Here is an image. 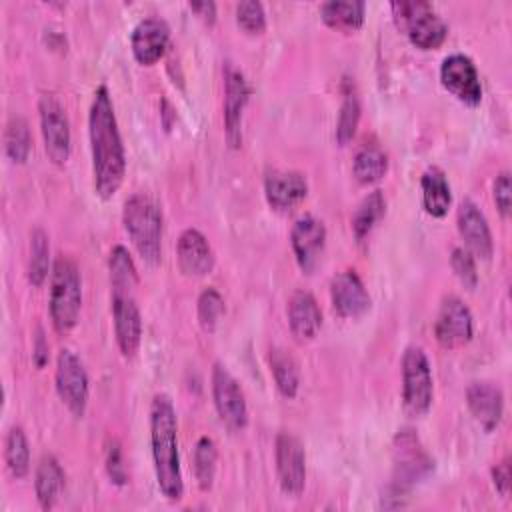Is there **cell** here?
<instances>
[{"instance_id": "6da1fadb", "label": "cell", "mask_w": 512, "mask_h": 512, "mask_svg": "<svg viewBox=\"0 0 512 512\" xmlns=\"http://www.w3.org/2000/svg\"><path fill=\"white\" fill-rule=\"evenodd\" d=\"M88 136L92 154L94 190L100 198H112L126 176V152L118 130L110 92L100 84L88 112Z\"/></svg>"}, {"instance_id": "7a4b0ae2", "label": "cell", "mask_w": 512, "mask_h": 512, "mask_svg": "<svg viewBox=\"0 0 512 512\" xmlns=\"http://www.w3.org/2000/svg\"><path fill=\"white\" fill-rule=\"evenodd\" d=\"M178 422L172 400L156 394L150 404V444L158 488L170 502L182 500L184 480L178 456Z\"/></svg>"}, {"instance_id": "3957f363", "label": "cell", "mask_w": 512, "mask_h": 512, "mask_svg": "<svg viewBox=\"0 0 512 512\" xmlns=\"http://www.w3.org/2000/svg\"><path fill=\"white\" fill-rule=\"evenodd\" d=\"M122 224L128 232L136 252L140 258L156 266L162 260V208L160 204L144 194L136 192L124 202L122 210Z\"/></svg>"}, {"instance_id": "277c9868", "label": "cell", "mask_w": 512, "mask_h": 512, "mask_svg": "<svg viewBox=\"0 0 512 512\" xmlns=\"http://www.w3.org/2000/svg\"><path fill=\"white\" fill-rule=\"evenodd\" d=\"M50 318L58 334H68L80 316L82 308V278L78 264L60 254L54 260L50 274Z\"/></svg>"}, {"instance_id": "5b68a950", "label": "cell", "mask_w": 512, "mask_h": 512, "mask_svg": "<svg viewBox=\"0 0 512 512\" xmlns=\"http://www.w3.org/2000/svg\"><path fill=\"white\" fill-rule=\"evenodd\" d=\"M394 24L420 50L440 48L448 36L442 16L424 0H400L390 4Z\"/></svg>"}, {"instance_id": "8992f818", "label": "cell", "mask_w": 512, "mask_h": 512, "mask_svg": "<svg viewBox=\"0 0 512 512\" xmlns=\"http://www.w3.org/2000/svg\"><path fill=\"white\" fill-rule=\"evenodd\" d=\"M394 474L390 484V496H400L420 480H424L434 470V460L422 448L418 436L410 428L398 430L392 442ZM402 498V496H400Z\"/></svg>"}, {"instance_id": "52a82bcc", "label": "cell", "mask_w": 512, "mask_h": 512, "mask_svg": "<svg viewBox=\"0 0 512 512\" xmlns=\"http://www.w3.org/2000/svg\"><path fill=\"white\" fill-rule=\"evenodd\" d=\"M434 398L432 368L420 346H408L402 354V402L410 416H424Z\"/></svg>"}, {"instance_id": "ba28073f", "label": "cell", "mask_w": 512, "mask_h": 512, "mask_svg": "<svg viewBox=\"0 0 512 512\" xmlns=\"http://www.w3.org/2000/svg\"><path fill=\"white\" fill-rule=\"evenodd\" d=\"M110 286L116 344L124 358H132L142 342V314L136 300L138 282H118Z\"/></svg>"}, {"instance_id": "9c48e42d", "label": "cell", "mask_w": 512, "mask_h": 512, "mask_svg": "<svg viewBox=\"0 0 512 512\" xmlns=\"http://www.w3.org/2000/svg\"><path fill=\"white\" fill-rule=\"evenodd\" d=\"M56 392L62 404L70 410L72 416L82 418L88 406L90 382L84 362L68 348L60 350L56 358V374H54Z\"/></svg>"}, {"instance_id": "30bf717a", "label": "cell", "mask_w": 512, "mask_h": 512, "mask_svg": "<svg viewBox=\"0 0 512 512\" xmlns=\"http://www.w3.org/2000/svg\"><path fill=\"white\" fill-rule=\"evenodd\" d=\"M38 116L44 150L48 158L58 166L66 164L72 150V132L66 110L62 108L56 96L42 94L38 100Z\"/></svg>"}, {"instance_id": "8fae6325", "label": "cell", "mask_w": 512, "mask_h": 512, "mask_svg": "<svg viewBox=\"0 0 512 512\" xmlns=\"http://www.w3.org/2000/svg\"><path fill=\"white\" fill-rule=\"evenodd\" d=\"M212 398L222 424L238 432L248 424V406L238 380L220 362L212 368Z\"/></svg>"}, {"instance_id": "7c38bea8", "label": "cell", "mask_w": 512, "mask_h": 512, "mask_svg": "<svg viewBox=\"0 0 512 512\" xmlns=\"http://www.w3.org/2000/svg\"><path fill=\"white\" fill-rule=\"evenodd\" d=\"M276 474L284 494L300 496L306 486V452L302 442L290 434L280 432L276 436Z\"/></svg>"}, {"instance_id": "4fadbf2b", "label": "cell", "mask_w": 512, "mask_h": 512, "mask_svg": "<svg viewBox=\"0 0 512 512\" xmlns=\"http://www.w3.org/2000/svg\"><path fill=\"white\" fill-rule=\"evenodd\" d=\"M434 336L444 348H462L474 336V318L470 308L456 296L442 300L434 322Z\"/></svg>"}, {"instance_id": "5bb4252c", "label": "cell", "mask_w": 512, "mask_h": 512, "mask_svg": "<svg viewBox=\"0 0 512 512\" xmlns=\"http://www.w3.org/2000/svg\"><path fill=\"white\" fill-rule=\"evenodd\" d=\"M442 86L468 106H478L482 100V84L476 64L466 54H450L440 64Z\"/></svg>"}, {"instance_id": "9a60e30c", "label": "cell", "mask_w": 512, "mask_h": 512, "mask_svg": "<svg viewBox=\"0 0 512 512\" xmlns=\"http://www.w3.org/2000/svg\"><path fill=\"white\" fill-rule=\"evenodd\" d=\"M250 98V84L234 66H228L224 72V132L230 148L242 144V116Z\"/></svg>"}, {"instance_id": "2e32d148", "label": "cell", "mask_w": 512, "mask_h": 512, "mask_svg": "<svg viewBox=\"0 0 512 512\" xmlns=\"http://www.w3.org/2000/svg\"><path fill=\"white\" fill-rule=\"evenodd\" d=\"M290 244H292V252L296 256L298 266L302 268V272L310 274L318 266L326 246L324 222L318 220L316 216H302L292 226Z\"/></svg>"}, {"instance_id": "e0dca14e", "label": "cell", "mask_w": 512, "mask_h": 512, "mask_svg": "<svg viewBox=\"0 0 512 512\" xmlns=\"http://www.w3.org/2000/svg\"><path fill=\"white\" fill-rule=\"evenodd\" d=\"M330 300L334 312L342 318H360L372 306V298L354 270H342L332 278Z\"/></svg>"}, {"instance_id": "ac0fdd59", "label": "cell", "mask_w": 512, "mask_h": 512, "mask_svg": "<svg viewBox=\"0 0 512 512\" xmlns=\"http://www.w3.org/2000/svg\"><path fill=\"white\" fill-rule=\"evenodd\" d=\"M170 42V26L160 16H146L142 18L130 34V48L134 58L144 64L152 66L158 62Z\"/></svg>"}, {"instance_id": "d6986e66", "label": "cell", "mask_w": 512, "mask_h": 512, "mask_svg": "<svg viewBox=\"0 0 512 512\" xmlns=\"http://www.w3.org/2000/svg\"><path fill=\"white\" fill-rule=\"evenodd\" d=\"M456 224L462 240L466 242V250L474 256L488 260L494 252V240L484 212L472 200H464L456 212Z\"/></svg>"}, {"instance_id": "ffe728a7", "label": "cell", "mask_w": 512, "mask_h": 512, "mask_svg": "<svg viewBox=\"0 0 512 512\" xmlns=\"http://www.w3.org/2000/svg\"><path fill=\"white\" fill-rule=\"evenodd\" d=\"M466 404L476 418V422L486 430L492 432L498 428L502 414H504V394L502 388L488 380L472 382L466 388Z\"/></svg>"}, {"instance_id": "44dd1931", "label": "cell", "mask_w": 512, "mask_h": 512, "mask_svg": "<svg viewBox=\"0 0 512 512\" xmlns=\"http://www.w3.org/2000/svg\"><path fill=\"white\" fill-rule=\"evenodd\" d=\"M264 194L274 210L286 212L306 198L308 180L296 170H274L264 178Z\"/></svg>"}, {"instance_id": "7402d4cb", "label": "cell", "mask_w": 512, "mask_h": 512, "mask_svg": "<svg viewBox=\"0 0 512 512\" xmlns=\"http://www.w3.org/2000/svg\"><path fill=\"white\" fill-rule=\"evenodd\" d=\"M178 266L186 276H206L214 268V250L196 228H186L176 244Z\"/></svg>"}, {"instance_id": "603a6c76", "label": "cell", "mask_w": 512, "mask_h": 512, "mask_svg": "<svg viewBox=\"0 0 512 512\" xmlns=\"http://www.w3.org/2000/svg\"><path fill=\"white\" fill-rule=\"evenodd\" d=\"M288 324L298 342L312 340L322 326V312L316 298L308 290H296L288 300Z\"/></svg>"}, {"instance_id": "cb8c5ba5", "label": "cell", "mask_w": 512, "mask_h": 512, "mask_svg": "<svg viewBox=\"0 0 512 512\" xmlns=\"http://www.w3.org/2000/svg\"><path fill=\"white\" fill-rule=\"evenodd\" d=\"M422 206L432 218H442L448 214L452 204V192L446 174L438 166H428L420 178Z\"/></svg>"}, {"instance_id": "d4e9b609", "label": "cell", "mask_w": 512, "mask_h": 512, "mask_svg": "<svg viewBox=\"0 0 512 512\" xmlns=\"http://www.w3.org/2000/svg\"><path fill=\"white\" fill-rule=\"evenodd\" d=\"M62 488H64V470H62L60 462L54 456L44 454L34 472V490H36L38 504L44 510L52 508L56 504Z\"/></svg>"}, {"instance_id": "484cf974", "label": "cell", "mask_w": 512, "mask_h": 512, "mask_svg": "<svg viewBox=\"0 0 512 512\" xmlns=\"http://www.w3.org/2000/svg\"><path fill=\"white\" fill-rule=\"evenodd\" d=\"M366 4L362 0H330L320 4V18L330 28L354 32L364 24Z\"/></svg>"}, {"instance_id": "4316f807", "label": "cell", "mask_w": 512, "mask_h": 512, "mask_svg": "<svg viewBox=\"0 0 512 512\" xmlns=\"http://www.w3.org/2000/svg\"><path fill=\"white\" fill-rule=\"evenodd\" d=\"M268 364L278 392L284 398H294L300 386V372L296 360L284 348H272L268 354Z\"/></svg>"}, {"instance_id": "83f0119b", "label": "cell", "mask_w": 512, "mask_h": 512, "mask_svg": "<svg viewBox=\"0 0 512 512\" xmlns=\"http://www.w3.org/2000/svg\"><path fill=\"white\" fill-rule=\"evenodd\" d=\"M388 172V156L376 144L362 146L352 160V174L360 184L378 182Z\"/></svg>"}, {"instance_id": "f1b7e54d", "label": "cell", "mask_w": 512, "mask_h": 512, "mask_svg": "<svg viewBox=\"0 0 512 512\" xmlns=\"http://www.w3.org/2000/svg\"><path fill=\"white\" fill-rule=\"evenodd\" d=\"M4 460L14 478H24L30 470V444L20 426H12L4 440Z\"/></svg>"}, {"instance_id": "f546056e", "label": "cell", "mask_w": 512, "mask_h": 512, "mask_svg": "<svg viewBox=\"0 0 512 512\" xmlns=\"http://www.w3.org/2000/svg\"><path fill=\"white\" fill-rule=\"evenodd\" d=\"M50 264V242L42 228L30 234V258H28V280L32 286H42L48 274H52Z\"/></svg>"}, {"instance_id": "4dcf8cb0", "label": "cell", "mask_w": 512, "mask_h": 512, "mask_svg": "<svg viewBox=\"0 0 512 512\" xmlns=\"http://www.w3.org/2000/svg\"><path fill=\"white\" fill-rule=\"evenodd\" d=\"M386 212V200L382 190H372L356 208L354 218H352V232L358 240L370 234V230L376 226V222L384 216Z\"/></svg>"}, {"instance_id": "1f68e13d", "label": "cell", "mask_w": 512, "mask_h": 512, "mask_svg": "<svg viewBox=\"0 0 512 512\" xmlns=\"http://www.w3.org/2000/svg\"><path fill=\"white\" fill-rule=\"evenodd\" d=\"M32 148V138H30V128L28 122L22 116H12L6 122L4 130V152L12 162H26L28 154Z\"/></svg>"}, {"instance_id": "d6a6232c", "label": "cell", "mask_w": 512, "mask_h": 512, "mask_svg": "<svg viewBox=\"0 0 512 512\" xmlns=\"http://www.w3.org/2000/svg\"><path fill=\"white\" fill-rule=\"evenodd\" d=\"M216 462H218V450L212 438L202 436L196 442L194 448V476L200 486V490H210L216 476Z\"/></svg>"}, {"instance_id": "836d02e7", "label": "cell", "mask_w": 512, "mask_h": 512, "mask_svg": "<svg viewBox=\"0 0 512 512\" xmlns=\"http://www.w3.org/2000/svg\"><path fill=\"white\" fill-rule=\"evenodd\" d=\"M358 122H360V100L356 92H346L338 112V120H336V142L340 146H346L354 138Z\"/></svg>"}, {"instance_id": "e575fe53", "label": "cell", "mask_w": 512, "mask_h": 512, "mask_svg": "<svg viewBox=\"0 0 512 512\" xmlns=\"http://www.w3.org/2000/svg\"><path fill=\"white\" fill-rule=\"evenodd\" d=\"M224 298L216 288H204L196 302V314L204 332H214L218 320L224 314Z\"/></svg>"}, {"instance_id": "d590c367", "label": "cell", "mask_w": 512, "mask_h": 512, "mask_svg": "<svg viewBox=\"0 0 512 512\" xmlns=\"http://www.w3.org/2000/svg\"><path fill=\"white\" fill-rule=\"evenodd\" d=\"M236 22L242 30L250 34H260L266 28V12L262 2L246 0L236 4Z\"/></svg>"}, {"instance_id": "8d00e7d4", "label": "cell", "mask_w": 512, "mask_h": 512, "mask_svg": "<svg viewBox=\"0 0 512 512\" xmlns=\"http://www.w3.org/2000/svg\"><path fill=\"white\" fill-rule=\"evenodd\" d=\"M450 264H452V270H454V274L458 276V280H460L468 290H474V288L478 286L476 260H474V254H472L470 250L456 246V248L452 250Z\"/></svg>"}, {"instance_id": "74e56055", "label": "cell", "mask_w": 512, "mask_h": 512, "mask_svg": "<svg viewBox=\"0 0 512 512\" xmlns=\"http://www.w3.org/2000/svg\"><path fill=\"white\" fill-rule=\"evenodd\" d=\"M512 184H510V174L504 170L496 176L494 184H492V196H494V202H496V208L498 212L508 218L510 216V206H512Z\"/></svg>"}, {"instance_id": "f35d334b", "label": "cell", "mask_w": 512, "mask_h": 512, "mask_svg": "<svg viewBox=\"0 0 512 512\" xmlns=\"http://www.w3.org/2000/svg\"><path fill=\"white\" fill-rule=\"evenodd\" d=\"M106 470H108L110 480H112L116 486H124V484H126L128 474H126V466H124V460H122L120 444H118L116 440H112L110 446H108V452H106Z\"/></svg>"}, {"instance_id": "ab89813d", "label": "cell", "mask_w": 512, "mask_h": 512, "mask_svg": "<svg viewBox=\"0 0 512 512\" xmlns=\"http://www.w3.org/2000/svg\"><path fill=\"white\" fill-rule=\"evenodd\" d=\"M492 482H494V488L502 496H508V492H510V464H508V458H504L502 462H498L492 468Z\"/></svg>"}, {"instance_id": "60d3db41", "label": "cell", "mask_w": 512, "mask_h": 512, "mask_svg": "<svg viewBox=\"0 0 512 512\" xmlns=\"http://www.w3.org/2000/svg\"><path fill=\"white\" fill-rule=\"evenodd\" d=\"M32 358H34V364L38 366V368H44L46 366V362H48V342H46V338H44V332H42V328H38V332H36V338H34V346H32Z\"/></svg>"}, {"instance_id": "b9f144b4", "label": "cell", "mask_w": 512, "mask_h": 512, "mask_svg": "<svg viewBox=\"0 0 512 512\" xmlns=\"http://www.w3.org/2000/svg\"><path fill=\"white\" fill-rule=\"evenodd\" d=\"M188 8H190L196 16H200L204 22H208V24H212V22L216 20V4H214V2H210V0L190 2V4H188Z\"/></svg>"}]
</instances>
